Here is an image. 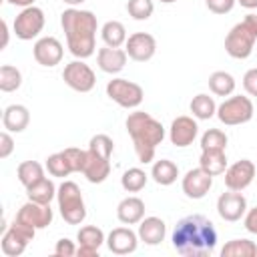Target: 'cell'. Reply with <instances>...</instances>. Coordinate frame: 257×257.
<instances>
[{"instance_id":"f6af8a7d","label":"cell","mask_w":257,"mask_h":257,"mask_svg":"<svg viewBox=\"0 0 257 257\" xmlns=\"http://www.w3.org/2000/svg\"><path fill=\"white\" fill-rule=\"evenodd\" d=\"M2 32H4V40H2V48L8 44V24L2 20Z\"/></svg>"},{"instance_id":"d6a6232c","label":"cell","mask_w":257,"mask_h":257,"mask_svg":"<svg viewBox=\"0 0 257 257\" xmlns=\"http://www.w3.org/2000/svg\"><path fill=\"white\" fill-rule=\"evenodd\" d=\"M46 169H48V173L52 177H60V179H64L70 173H74V167H72V163H70V159H68V155L64 151L50 155L46 159Z\"/></svg>"},{"instance_id":"f1b7e54d","label":"cell","mask_w":257,"mask_h":257,"mask_svg":"<svg viewBox=\"0 0 257 257\" xmlns=\"http://www.w3.org/2000/svg\"><path fill=\"white\" fill-rule=\"evenodd\" d=\"M257 245L249 239H231L223 245L221 257H255Z\"/></svg>"},{"instance_id":"f546056e","label":"cell","mask_w":257,"mask_h":257,"mask_svg":"<svg viewBox=\"0 0 257 257\" xmlns=\"http://www.w3.org/2000/svg\"><path fill=\"white\" fill-rule=\"evenodd\" d=\"M16 175H18V181L24 185V189H28L30 185L44 179V167L38 161H24L18 165Z\"/></svg>"},{"instance_id":"9a60e30c","label":"cell","mask_w":257,"mask_h":257,"mask_svg":"<svg viewBox=\"0 0 257 257\" xmlns=\"http://www.w3.org/2000/svg\"><path fill=\"white\" fill-rule=\"evenodd\" d=\"M52 209H50V205H42V203H36V201H26L20 209H18V213H16V219L18 221H22V223H26V225H30V227H34V229H44V227H48L50 223H52Z\"/></svg>"},{"instance_id":"60d3db41","label":"cell","mask_w":257,"mask_h":257,"mask_svg":"<svg viewBox=\"0 0 257 257\" xmlns=\"http://www.w3.org/2000/svg\"><path fill=\"white\" fill-rule=\"evenodd\" d=\"M14 151V141L10 137V131L0 133V159H8Z\"/></svg>"},{"instance_id":"ee69618b","label":"cell","mask_w":257,"mask_h":257,"mask_svg":"<svg viewBox=\"0 0 257 257\" xmlns=\"http://www.w3.org/2000/svg\"><path fill=\"white\" fill-rule=\"evenodd\" d=\"M243 8H249V10H253V8H257V0H237Z\"/></svg>"},{"instance_id":"44dd1931","label":"cell","mask_w":257,"mask_h":257,"mask_svg":"<svg viewBox=\"0 0 257 257\" xmlns=\"http://www.w3.org/2000/svg\"><path fill=\"white\" fill-rule=\"evenodd\" d=\"M126 50L122 48H110V46H104V48H98L96 52V64L102 72H108V74H116L124 68L126 64Z\"/></svg>"},{"instance_id":"d6986e66","label":"cell","mask_w":257,"mask_h":257,"mask_svg":"<svg viewBox=\"0 0 257 257\" xmlns=\"http://www.w3.org/2000/svg\"><path fill=\"white\" fill-rule=\"evenodd\" d=\"M106 245H108L110 253H114V255L135 253L137 245H139V233H135L131 227H116L108 233Z\"/></svg>"},{"instance_id":"4dcf8cb0","label":"cell","mask_w":257,"mask_h":257,"mask_svg":"<svg viewBox=\"0 0 257 257\" xmlns=\"http://www.w3.org/2000/svg\"><path fill=\"white\" fill-rule=\"evenodd\" d=\"M209 88L217 96H231L235 90V78L225 70H217L209 76Z\"/></svg>"},{"instance_id":"3957f363","label":"cell","mask_w":257,"mask_h":257,"mask_svg":"<svg viewBox=\"0 0 257 257\" xmlns=\"http://www.w3.org/2000/svg\"><path fill=\"white\" fill-rule=\"evenodd\" d=\"M124 124H126V133L133 139L135 153H137L139 161L143 165L151 163L155 159L157 147L165 139V126L161 124V120H157L155 116H151L145 110H135L126 116Z\"/></svg>"},{"instance_id":"ba28073f","label":"cell","mask_w":257,"mask_h":257,"mask_svg":"<svg viewBox=\"0 0 257 257\" xmlns=\"http://www.w3.org/2000/svg\"><path fill=\"white\" fill-rule=\"evenodd\" d=\"M106 94L110 100H114L118 106L122 108H137L143 98H145V90L141 84L126 80V78H112L106 84Z\"/></svg>"},{"instance_id":"4316f807","label":"cell","mask_w":257,"mask_h":257,"mask_svg":"<svg viewBox=\"0 0 257 257\" xmlns=\"http://www.w3.org/2000/svg\"><path fill=\"white\" fill-rule=\"evenodd\" d=\"M151 177L155 179V183H159V185H163V187H169V185H173V183L177 181V177H179V167H177L173 161H169V159H161V161H157V163L153 165Z\"/></svg>"},{"instance_id":"836d02e7","label":"cell","mask_w":257,"mask_h":257,"mask_svg":"<svg viewBox=\"0 0 257 257\" xmlns=\"http://www.w3.org/2000/svg\"><path fill=\"white\" fill-rule=\"evenodd\" d=\"M147 179H149V177H147V173H145L143 169L133 167V169H128V171L122 173L120 185H122V189H124L126 193H139V191L145 189Z\"/></svg>"},{"instance_id":"e0dca14e","label":"cell","mask_w":257,"mask_h":257,"mask_svg":"<svg viewBox=\"0 0 257 257\" xmlns=\"http://www.w3.org/2000/svg\"><path fill=\"white\" fill-rule=\"evenodd\" d=\"M34 60L42 66H56L60 60H62V44L58 38L54 36H44V38H38L34 48Z\"/></svg>"},{"instance_id":"52a82bcc","label":"cell","mask_w":257,"mask_h":257,"mask_svg":"<svg viewBox=\"0 0 257 257\" xmlns=\"http://www.w3.org/2000/svg\"><path fill=\"white\" fill-rule=\"evenodd\" d=\"M253 102L249 96H229L225 98L219 106H217V118L227 124V126H235V124H243V122H249L253 118Z\"/></svg>"},{"instance_id":"e575fe53","label":"cell","mask_w":257,"mask_h":257,"mask_svg":"<svg viewBox=\"0 0 257 257\" xmlns=\"http://www.w3.org/2000/svg\"><path fill=\"white\" fill-rule=\"evenodd\" d=\"M20 84H22V74L16 66L12 64L0 66V90L2 92H14L20 88Z\"/></svg>"},{"instance_id":"ffe728a7","label":"cell","mask_w":257,"mask_h":257,"mask_svg":"<svg viewBox=\"0 0 257 257\" xmlns=\"http://www.w3.org/2000/svg\"><path fill=\"white\" fill-rule=\"evenodd\" d=\"M199 133V126H197V120H193V116H177L173 122H171V128H169V139L175 147H189L195 137Z\"/></svg>"},{"instance_id":"8d00e7d4","label":"cell","mask_w":257,"mask_h":257,"mask_svg":"<svg viewBox=\"0 0 257 257\" xmlns=\"http://www.w3.org/2000/svg\"><path fill=\"white\" fill-rule=\"evenodd\" d=\"M155 10L153 0H128L126 2V12L133 20H149Z\"/></svg>"},{"instance_id":"6da1fadb","label":"cell","mask_w":257,"mask_h":257,"mask_svg":"<svg viewBox=\"0 0 257 257\" xmlns=\"http://www.w3.org/2000/svg\"><path fill=\"white\" fill-rule=\"evenodd\" d=\"M171 241L183 257H207L217 247V229L203 215H187L175 225Z\"/></svg>"},{"instance_id":"5bb4252c","label":"cell","mask_w":257,"mask_h":257,"mask_svg":"<svg viewBox=\"0 0 257 257\" xmlns=\"http://www.w3.org/2000/svg\"><path fill=\"white\" fill-rule=\"evenodd\" d=\"M124 50H126L128 58H133L137 62H147L157 52V40L149 32H135L126 38Z\"/></svg>"},{"instance_id":"d4e9b609","label":"cell","mask_w":257,"mask_h":257,"mask_svg":"<svg viewBox=\"0 0 257 257\" xmlns=\"http://www.w3.org/2000/svg\"><path fill=\"white\" fill-rule=\"evenodd\" d=\"M199 167H201L203 171H207L211 177L223 175V173L227 171V155H225V151H219V149L201 151Z\"/></svg>"},{"instance_id":"8992f818","label":"cell","mask_w":257,"mask_h":257,"mask_svg":"<svg viewBox=\"0 0 257 257\" xmlns=\"http://www.w3.org/2000/svg\"><path fill=\"white\" fill-rule=\"evenodd\" d=\"M56 201L62 219L68 225H80L86 219V207L80 193V187L74 181H64L56 191Z\"/></svg>"},{"instance_id":"ab89813d","label":"cell","mask_w":257,"mask_h":257,"mask_svg":"<svg viewBox=\"0 0 257 257\" xmlns=\"http://www.w3.org/2000/svg\"><path fill=\"white\" fill-rule=\"evenodd\" d=\"M243 88L247 90V94L257 96V68H249L243 76Z\"/></svg>"},{"instance_id":"4fadbf2b","label":"cell","mask_w":257,"mask_h":257,"mask_svg":"<svg viewBox=\"0 0 257 257\" xmlns=\"http://www.w3.org/2000/svg\"><path fill=\"white\" fill-rule=\"evenodd\" d=\"M255 173H257L255 163L249 161V159H241V161L233 163L231 167H227V171H225V187L231 189V191H243L253 183Z\"/></svg>"},{"instance_id":"ac0fdd59","label":"cell","mask_w":257,"mask_h":257,"mask_svg":"<svg viewBox=\"0 0 257 257\" xmlns=\"http://www.w3.org/2000/svg\"><path fill=\"white\" fill-rule=\"evenodd\" d=\"M76 239H78V249H76L78 257H98V249L106 241L102 229L94 225L80 227L76 233Z\"/></svg>"},{"instance_id":"30bf717a","label":"cell","mask_w":257,"mask_h":257,"mask_svg":"<svg viewBox=\"0 0 257 257\" xmlns=\"http://www.w3.org/2000/svg\"><path fill=\"white\" fill-rule=\"evenodd\" d=\"M44 22H46L44 12L38 6L22 8V12L14 18V34L20 40H32L42 32Z\"/></svg>"},{"instance_id":"7402d4cb","label":"cell","mask_w":257,"mask_h":257,"mask_svg":"<svg viewBox=\"0 0 257 257\" xmlns=\"http://www.w3.org/2000/svg\"><path fill=\"white\" fill-rule=\"evenodd\" d=\"M167 225L161 217H145L139 223V239L147 245H159L165 241Z\"/></svg>"},{"instance_id":"9c48e42d","label":"cell","mask_w":257,"mask_h":257,"mask_svg":"<svg viewBox=\"0 0 257 257\" xmlns=\"http://www.w3.org/2000/svg\"><path fill=\"white\" fill-rule=\"evenodd\" d=\"M36 229L14 219V223L4 231L2 235V253L8 257H18L20 253H24L26 245L34 239Z\"/></svg>"},{"instance_id":"7c38bea8","label":"cell","mask_w":257,"mask_h":257,"mask_svg":"<svg viewBox=\"0 0 257 257\" xmlns=\"http://www.w3.org/2000/svg\"><path fill=\"white\" fill-rule=\"evenodd\" d=\"M217 213L223 221H229V223H235L239 221L241 217H245L247 213V199L243 197L241 191H227V193H221L219 199H217Z\"/></svg>"},{"instance_id":"2e32d148","label":"cell","mask_w":257,"mask_h":257,"mask_svg":"<svg viewBox=\"0 0 257 257\" xmlns=\"http://www.w3.org/2000/svg\"><path fill=\"white\" fill-rule=\"evenodd\" d=\"M181 187L189 199H203L209 193V189L213 187V177L207 171H203L201 167H197V169L187 171Z\"/></svg>"},{"instance_id":"83f0119b","label":"cell","mask_w":257,"mask_h":257,"mask_svg":"<svg viewBox=\"0 0 257 257\" xmlns=\"http://www.w3.org/2000/svg\"><path fill=\"white\" fill-rule=\"evenodd\" d=\"M56 187H54V183L50 181V179H40L38 183H34V185H30L28 189H26V195H28V199L30 201H36V203H42V205H50V201L56 197Z\"/></svg>"},{"instance_id":"603a6c76","label":"cell","mask_w":257,"mask_h":257,"mask_svg":"<svg viewBox=\"0 0 257 257\" xmlns=\"http://www.w3.org/2000/svg\"><path fill=\"white\" fill-rule=\"evenodd\" d=\"M116 217L124 225H137L145 219V203L139 197H124L116 207Z\"/></svg>"},{"instance_id":"74e56055","label":"cell","mask_w":257,"mask_h":257,"mask_svg":"<svg viewBox=\"0 0 257 257\" xmlns=\"http://www.w3.org/2000/svg\"><path fill=\"white\" fill-rule=\"evenodd\" d=\"M237 0H205L207 8L213 12V14H227L233 10Z\"/></svg>"},{"instance_id":"7a4b0ae2","label":"cell","mask_w":257,"mask_h":257,"mask_svg":"<svg viewBox=\"0 0 257 257\" xmlns=\"http://www.w3.org/2000/svg\"><path fill=\"white\" fill-rule=\"evenodd\" d=\"M60 26L66 34V46L72 56L84 60L94 54L98 22L90 10L66 8L60 14Z\"/></svg>"},{"instance_id":"8fae6325","label":"cell","mask_w":257,"mask_h":257,"mask_svg":"<svg viewBox=\"0 0 257 257\" xmlns=\"http://www.w3.org/2000/svg\"><path fill=\"white\" fill-rule=\"evenodd\" d=\"M62 78L76 92H90L94 88V84H96L94 70L86 62H82V60L68 62L64 66V70H62Z\"/></svg>"},{"instance_id":"bcb514c9","label":"cell","mask_w":257,"mask_h":257,"mask_svg":"<svg viewBox=\"0 0 257 257\" xmlns=\"http://www.w3.org/2000/svg\"><path fill=\"white\" fill-rule=\"evenodd\" d=\"M62 2H64V4H68L70 8H74V6H78V4H82L84 0H62Z\"/></svg>"},{"instance_id":"d590c367","label":"cell","mask_w":257,"mask_h":257,"mask_svg":"<svg viewBox=\"0 0 257 257\" xmlns=\"http://www.w3.org/2000/svg\"><path fill=\"white\" fill-rule=\"evenodd\" d=\"M207 149H219V151H225L227 149V135L219 128H209L203 133L201 137V151H207Z\"/></svg>"},{"instance_id":"5b68a950","label":"cell","mask_w":257,"mask_h":257,"mask_svg":"<svg viewBox=\"0 0 257 257\" xmlns=\"http://www.w3.org/2000/svg\"><path fill=\"white\" fill-rule=\"evenodd\" d=\"M257 40V14H247L225 36V50L231 58H249Z\"/></svg>"},{"instance_id":"277c9868","label":"cell","mask_w":257,"mask_h":257,"mask_svg":"<svg viewBox=\"0 0 257 257\" xmlns=\"http://www.w3.org/2000/svg\"><path fill=\"white\" fill-rule=\"evenodd\" d=\"M114 151V143L108 135H94L86 149V159L82 167V175L88 183H102L110 175V157Z\"/></svg>"},{"instance_id":"484cf974","label":"cell","mask_w":257,"mask_h":257,"mask_svg":"<svg viewBox=\"0 0 257 257\" xmlns=\"http://www.w3.org/2000/svg\"><path fill=\"white\" fill-rule=\"evenodd\" d=\"M100 36H102L104 44L110 46V48H120V46L126 42V38H128L124 24L118 22V20H108V22H104L102 28H100Z\"/></svg>"},{"instance_id":"cb8c5ba5","label":"cell","mask_w":257,"mask_h":257,"mask_svg":"<svg viewBox=\"0 0 257 257\" xmlns=\"http://www.w3.org/2000/svg\"><path fill=\"white\" fill-rule=\"evenodd\" d=\"M30 122V112L24 104H10L2 112V124L10 133H22Z\"/></svg>"},{"instance_id":"b9f144b4","label":"cell","mask_w":257,"mask_h":257,"mask_svg":"<svg viewBox=\"0 0 257 257\" xmlns=\"http://www.w3.org/2000/svg\"><path fill=\"white\" fill-rule=\"evenodd\" d=\"M243 223H245V229H247L249 233H255V235H257V207H253V209H249V211L245 213Z\"/></svg>"},{"instance_id":"7bdbcfd3","label":"cell","mask_w":257,"mask_h":257,"mask_svg":"<svg viewBox=\"0 0 257 257\" xmlns=\"http://www.w3.org/2000/svg\"><path fill=\"white\" fill-rule=\"evenodd\" d=\"M8 4L12 6H22V8H28V6H34V0H6Z\"/></svg>"},{"instance_id":"1f68e13d","label":"cell","mask_w":257,"mask_h":257,"mask_svg":"<svg viewBox=\"0 0 257 257\" xmlns=\"http://www.w3.org/2000/svg\"><path fill=\"white\" fill-rule=\"evenodd\" d=\"M189 106H191L193 116H197V118H201V120H209L213 114H217V104H215L213 96H209V94H205V92L193 96V100H191Z\"/></svg>"},{"instance_id":"f35d334b","label":"cell","mask_w":257,"mask_h":257,"mask_svg":"<svg viewBox=\"0 0 257 257\" xmlns=\"http://www.w3.org/2000/svg\"><path fill=\"white\" fill-rule=\"evenodd\" d=\"M54 253L58 257H72V255H76V247L70 239H58L54 245Z\"/></svg>"},{"instance_id":"7dc6e473","label":"cell","mask_w":257,"mask_h":257,"mask_svg":"<svg viewBox=\"0 0 257 257\" xmlns=\"http://www.w3.org/2000/svg\"><path fill=\"white\" fill-rule=\"evenodd\" d=\"M159 2H163V4H171V2H177V0H159Z\"/></svg>"}]
</instances>
